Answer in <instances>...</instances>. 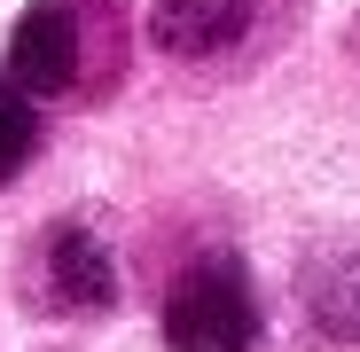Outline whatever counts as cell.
<instances>
[{
    "instance_id": "cell-1",
    "label": "cell",
    "mask_w": 360,
    "mask_h": 352,
    "mask_svg": "<svg viewBox=\"0 0 360 352\" xmlns=\"http://www.w3.org/2000/svg\"><path fill=\"white\" fill-rule=\"evenodd\" d=\"M172 352H251L259 344V289L235 259H196L165 298Z\"/></svg>"
},
{
    "instance_id": "cell-2",
    "label": "cell",
    "mask_w": 360,
    "mask_h": 352,
    "mask_svg": "<svg viewBox=\"0 0 360 352\" xmlns=\"http://www.w3.org/2000/svg\"><path fill=\"white\" fill-rule=\"evenodd\" d=\"M86 63V24L71 0H32L8 32V79L24 94H71Z\"/></svg>"
},
{
    "instance_id": "cell-3",
    "label": "cell",
    "mask_w": 360,
    "mask_h": 352,
    "mask_svg": "<svg viewBox=\"0 0 360 352\" xmlns=\"http://www.w3.org/2000/svg\"><path fill=\"white\" fill-rule=\"evenodd\" d=\"M251 32V0H157L149 8V39L180 63H204V55H227Z\"/></svg>"
},
{
    "instance_id": "cell-4",
    "label": "cell",
    "mask_w": 360,
    "mask_h": 352,
    "mask_svg": "<svg viewBox=\"0 0 360 352\" xmlns=\"http://www.w3.org/2000/svg\"><path fill=\"white\" fill-rule=\"evenodd\" d=\"M47 282H55V298L79 306V313L110 306V298H117V266H110V251H102V235H86L79 219L55 227V243H47Z\"/></svg>"
},
{
    "instance_id": "cell-5",
    "label": "cell",
    "mask_w": 360,
    "mask_h": 352,
    "mask_svg": "<svg viewBox=\"0 0 360 352\" xmlns=\"http://www.w3.org/2000/svg\"><path fill=\"white\" fill-rule=\"evenodd\" d=\"M314 313H321V329L360 337V251H345L337 266L314 274Z\"/></svg>"
},
{
    "instance_id": "cell-6",
    "label": "cell",
    "mask_w": 360,
    "mask_h": 352,
    "mask_svg": "<svg viewBox=\"0 0 360 352\" xmlns=\"http://www.w3.org/2000/svg\"><path fill=\"white\" fill-rule=\"evenodd\" d=\"M32 141H39V117H32V94H24L16 79H0V181H16V172H24Z\"/></svg>"
}]
</instances>
